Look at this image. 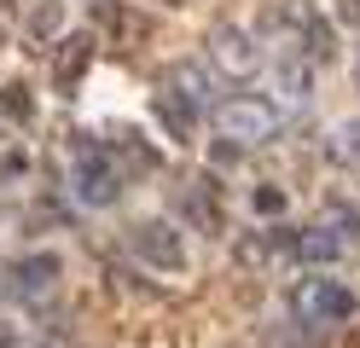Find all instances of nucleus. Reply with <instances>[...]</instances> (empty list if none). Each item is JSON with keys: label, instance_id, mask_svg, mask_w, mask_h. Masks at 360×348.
<instances>
[{"label": "nucleus", "instance_id": "obj_1", "mask_svg": "<svg viewBox=\"0 0 360 348\" xmlns=\"http://www.w3.org/2000/svg\"><path fill=\"white\" fill-rule=\"evenodd\" d=\"M290 308H297L302 319H349L354 314V290L331 285V278H297Z\"/></svg>", "mask_w": 360, "mask_h": 348}, {"label": "nucleus", "instance_id": "obj_2", "mask_svg": "<svg viewBox=\"0 0 360 348\" xmlns=\"http://www.w3.org/2000/svg\"><path fill=\"white\" fill-rule=\"evenodd\" d=\"M215 122H221V134H227V139H274L279 110L262 105V99H227V105L215 110Z\"/></svg>", "mask_w": 360, "mask_h": 348}, {"label": "nucleus", "instance_id": "obj_3", "mask_svg": "<svg viewBox=\"0 0 360 348\" xmlns=\"http://www.w3.org/2000/svg\"><path fill=\"white\" fill-rule=\"evenodd\" d=\"M134 250H140L151 267H169V273L186 267V244H180V232H174L169 221H146V226H134Z\"/></svg>", "mask_w": 360, "mask_h": 348}, {"label": "nucleus", "instance_id": "obj_4", "mask_svg": "<svg viewBox=\"0 0 360 348\" xmlns=\"http://www.w3.org/2000/svg\"><path fill=\"white\" fill-rule=\"evenodd\" d=\"M210 58L227 70V76H250V70L262 64V53H256V41L244 35V30H233V23H221V30L210 35Z\"/></svg>", "mask_w": 360, "mask_h": 348}, {"label": "nucleus", "instance_id": "obj_5", "mask_svg": "<svg viewBox=\"0 0 360 348\" xmlns=\"http://www.w3.org/2000/svg\"><path fill=\"white\" fill-rule=\"evenodd\" d=\"M94 23L110 35V46H146V35H151L146 12L122 6V0H105V6H94Z\"/></svg>", "mask_w": 360, "mask_h": 348}, {"label": "nucleus", "instance_id": "obj_6", "mask_svg": "<svg viewBox=\"0 0 360 348\" xmlns=\"http://www.w3.org/2000/svg\"><path fill=\"white\" fill-rule=\"evenodd\" d=\"M53 278H58V255H30V262L6 267L12 296H41V290H53Z\"/></svg>", "mask_w": 360, "mask_h": 348}, {"label": "nucleus", "instance_id": "obj_7", "mask_svg": "<svg viewBox=\"0 0 360 348\" xmlns=\"http://www.w3.org/2000/svg\"><path fill=\"white\" fill-rule=\"evenodd\" d=\"M87 58H94V41H87V35H64L53 46V82L58 87H76V76L87 70Z\"/></svg>", "mask_w": 360, "mask_h": 348}, {"label": "nucleus", "instance_id": "obj_8", "mask_svg": "<svg viewBox=\"0 0 360 348\" xmlns=\"http://www.w3.org/2000/svg\"><path fill=\"white\" fill-rule=\"evenodd\" d=\"M76 180H82V198H87V203H110V198L122 192V174L110 169L105 157H87L82 169H76Z\"/></svg>", "mask_w": 360, "mask_h": 348}, {"label": "nucleus", "instance_id": "obj_9", "mask_svg": "<svg viewBox=\"0 0 360 348\" xmlns=\"http://www.w3.org/2000/svg\"><path fill=\"white\" fill-rule=\"evenodd\" d=\"M151 110H157V122L169 128V139H192V105H186V99H174V93H157Z\"/></svg>", "mask_w": 360, "mask_h": 348}, {"label": "nucleus", "instance_id": "obj_10", "mask_svg": "<svg viewBox=\"0 0 360 348\" xmlns=\"http://www.w3.org/2000/svg\"><path fill=\"white\" fill-rule=\"evenodd\" d=\"M297 255H302V262H331V255H337V232H326V226L302 232V238H297Z\"/></svg>", "mask_w": 360, "mask_h": 348}, {"label": "nucleus", "instance_id": "obj_11", "mask_svg": "<svg viewBox=\"0 0 360 348\" xmlns=\"http://www.w3.org/2000/svg\"><path fill=\"white\" fill-rule=\"evenodd\" d=\"M169 82L180 87L174 99H186V105H198V99H204V76H198L192 64H169Z\"/></svg>", "mask_w": 360, "mask_h": 348}, {"label": "nucleus", "instance_id": "obj_12", "mask_svg": "<svg viewBox=\"0 0 360 348\" xmlns=\"http://www.w3.org/2000/svg\"><path fill=\"white\" fill-rule=\"evenodd\" d=\"M0 110H6L12 122H30V110H35L30 105V87L24 82H6V87H0Z\"/></svg>", "mask_w": 360, "mask_h": 348}, {"label": "nucleus", "instance_id": "obj_13", "mask_svg": "<svg viewBox=\"0 0 360 348\" xmlns=\"http://www.w3.org/2000/svg\"><path fill=\"white\" fill-rule=\"evenodd\" d=\"M256 209H262V215H279V209H285V192H279V186H262V192H256Z\"/></svg>", "mask_w": 360, "mask_h": 348}, {"label": "nucleus", "instance_id": "obj_14", "mask_svg": "<svg viewBox=\"0 0 360 348\" xmlns=\"http://www.w3.org/2000/svg\"><path fill=\"white\" fill-rule=\"evenodd\" d=\"M30 30H35V35H47V30H58V0H53V6H41V12H35V23H30Z\"/></svg>", "mask_w": 360, "mask_h": 348}, {"label": "nucleus", "instance_id": "obj_15", "mask_svg": "<svg viewBox=\"0 0 360 348\" xmlns=\"http://www.w3.org/2000/svg\"><path fill=\"white\" fill-rule=\"evenodd\" d=\"M337 18H343V23H360V0H337Z\"/></svg>", "mask_w": 360, "mask_h": 348}]
</instances>
